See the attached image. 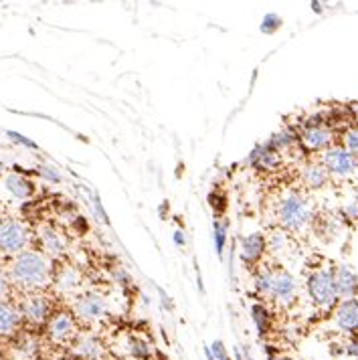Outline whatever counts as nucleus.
Here are the masks:
<instances>
[{
    "label": "nucleus",
    "mask_w": 358,
    "mask_h": 360,
    "mask_svg": "<svg viewBox=\"0 0 358 360\" xmlns=\"http://www.w3.org/2000/svg\"><path fill=\"white\" fill-rule=\"evenodd\" d=\"M276 217L279 229L288 233H302L314 221V209L304 195L290 193L277 202Z\"/></svg>",
    "instance_id": "3"
},
{
    "label": "nucleus",
    "mask_w": 358,
    "mask_h": 360,
    "mask_svg": "<svg viewBox=\"0 0 358 360\" xmlns=\"http://www.w3.org/2000/svg\"><path fill=\"white\" fill-rule=\"evenodd\" d=\"M267 247L271 253L281 255V253H288V247H290V233L283 229H276L269 233L267 237Z\"/></svg>",
    "instance_id": "21"
},
{
    "label": "nucleus",
    "mask_w": 358,
    "mask_h": 360,
    "mask_svg": "<svg viewBox=\"0 0 358 360\" xmlns=\"http://www.w3.org/2000/svg\"><path fill=\"white\" fill-rule=\"evenodd\" d=\"M73 354L82 360H99L103 356V346L96 336L91 334H82L73 342Z\"/></svg>",
    "instance_id": "15"
},
{
    "label": "nucleus",
    "mask_w": 358,
    "mask_h": 360,
    "mask_svg": "<svg viewBox=\"0 0 358 360\" xmlns=\"http://www.w3.org/2000/svg\"><path fill=\"white\" fill-rule=\"evenodd\" d=\"M334 322L342 332L357 334L358 332V300H340L334 310Z\"/></svg>",
    "instance_id": "11"
},
{
    "label": "nucleus",
    "mask_w": 358,
    "mask_h": 360,
    "mask_svg": "<svg viewBox=\"0 0 358 360\" xmlns=\"http://www.w3.org/2000/svg\"><path fill=\"white\" fill-rule=\"evenodd\" d=\"M309 300L314 302V306H318L320 310H332L338 306L340 297L336 292V283H334V271L318 267L308 276L306 281Z\"/></svg>",
    "instance_id": "4"
},
{
    "label": "nucleus",
    "mask_w": 358,
    "mask_h": 360,
    "mask_svg": "<svg viewBox=\"0 0 358 360\" xmlns=\"http://www.w3.org/2000/svg\"><path fill=\"white\" fill-rule=\"evenodd\" d=\"M235 360H247L243 356V352H241V350H239V348H235Z\"/></svg>",
    "instance_id": "32"
},
{
    "label": "nucleus",
    "mask_w": 358,
    "mask_h": 360,
    "mask_svg": "<svg viewBox=\"0 0 358 360\" xmlns=\"http://www.w3.org/2000/svg\"><path fill=\"white\" fill-rule=\"evenodd\" d=\"M267 249V239L261 233H251L241 239V259L247 265H255Z\"/></svg>",
    "instance_id": "13"
},
{
    "label": "nucleus",
    "mask_w": 358,
    "mask_h": 360,
    "mask_svg": "<svg viewBox=\"0 0 358 360\" xmlns=\"http://www.w3.org/2000/svg\"><path fill=\"white\" fill-rule=\"evenodd\" d=\"M73 314L79 320L96 322V320H101L108 314V302H106L103 295L99 294H83L75 300Z\"/></svg>",
    "instance_id": "8"
},
{
    "label": "nucleus",
    "mask_w": 358,
    "mask_h": 360,
    "mask_svg": "<svg viewBox=\"0 0 358 360\" xmlns=\"http://www.w3.org/2000/svg\"><path fill=\"white\" fill-rule=\"evenodd\" d=\"M8 288H11V278L0 269V300H4L8 294Z\"/></svg>",
    "instance_id": "29"
},
{
    "label": "nucleus",
    "mask_w": 358,
    "mask_h": 360,
    "mask_svg": "<svg viewBox=\"0 0 358 360\" xmlns=\"http://www.w3.org/2000/svg\"><path fill=\"white\" fill-rule=\"evenodd\" d=\"M212 354H215V359L217 360H227V350H225V346L221 340H217V342H212L211 346Z\"/></svg>",
    "instance_id": "28"
},
{
    "label": "nucleus",
    "mask_w": 358,
    "mask_h": 360,
    "mask_svg": "<svg viewBox=\"0 0 358 360\" xmlns=\"http://www.w3.org/2000/svg\"><path fill=\"white\" fill-rule=\"evenodd\" d=\"M346 352L350 354V356H358V340H352V342L346 346Z\"/></svg>",
    "instance_id": "30"
},
{
    "label": "nucleus",
    "mask_w": 358,
    "mask_h": 360,
    "mask_svg": "<svg viewBox=\"0 0 358 360\" xmlns=\"http://www.w3.org/2000/svg\"><path fill=\"white\" fill-rule=\"evenodd\" d=\"M279 162V152L274 150L269 144L257 146L251 152V164L260 170H274Z\"/></svg>",
    "instance_id": "17"
},
{
    "label": "nucleus",
    "mask_w": 358,
    "mask_h": 360,
    "mask_svg": "<svg viewBox=\"0 0 358 360\" xmlns=\"http://www.w3.org/2000/svg\"><path fill=\"white\" fill-rule=\"evenodd\" d=\"M344 148L358 158V126L357 128H350V130L344 134Z\"/></svg>",
    "instance_id": "24"
},
{
    "label": "nucleus",
    "mask_w": 358,
    "mask_h": 360,
    "mask_svg": "<svg viewBox=\"0 0 358 360\" xmlns=\"http://www.w3.org/2000/svg\"><path fill=\"white\" fill-rule=\"evenodd\" d=\"M29 241H31V235L23 221L13 219V217L0 219V253L18 255L23 251H27Z\"/></svg>",
    "instance_id": "5"
},
{
    "label": "nucleus",
    "mask_w": 358,
    "mask_h": 360,
    "mask_svg": "<svg viewBox=\"0 0 358 360\" xmlns=\"http://www.w3.org/2000/svg\"><path fill=\"white\" fill-rule=\"evenodd\" d=\"M334 271V283L340 300H357L358 297V276L348 265H338Z\"/></svg>",
    "instance_id": "12"
},
{
    "label": "nucleus",
    "mask_w": 358,
    "mask_h": 360,
    "mask_svg": "<svg viewBox=\"0 0 358 360\" xmlns=\"http://www.w3.org/2000/svg\"><path fill=\"white\" fill-rule=\"evenodd\" d=\"M357 202H358V188H357Z\"/></svg>",
    "instance_id": "36"
},
{
    "label": "nucleus",
    "mask_w": 358,
    "mask_h": 360,
    "mask_svg": "<svg viewBox=\"0 0 358 360\" xmlns=\"http://www.w3.org/2000/svg\"><path fill=\"white\" fill-rule=\"evenodd\" d=\"M23 322V316L18 306L6 302V300H0V336H11L15 334Z\"/></svg>",
    "instance_id": "14"
},
{
    "label": "nucleus",
    "mask_w": 358,
    "mask_h": 360,
    "mask_svg": "<svg viewBox=\"0 0 358 360\" xmlns=\"http://www.w3.org/2000/svg\"><path fill=\"white\" fill-rule=\"evenodd\" d=\"M300 142L302 146L309 150V152H326L328 148H332V142H334V134L330 128H326L322 124H312V126H306L302 134H300Z\"/></svg>",
    "instance_id": "10"
},
{
    "label": "nucleus",
    "mask_w": 358,
    "mask_h": 360,
    "mask_svg": "<svg viewBox=\"0 0 358 360\" xmlns=\"http://www.w3.org/2000/svg\"><path fill=\"white\" fill-rule=\"evenodd\" d=\"M18 310H20L23 320H27L33 326H41V324H45V322L51 320L49 300L41 294L25 295L20 306H18Z\"/></svg>",
    "instance_id": "7"
},
{
    "label": "nucleus",
    "mask_w": 358,
    "mask_h": 360,
    "mask_svg": "<svg viewBox=\"0 0 358 360\" xmlns=\"http://www.w3.org/2000/svg\"><path fill=\"white\" fill-rule=\"evenodd\" d=\"M4 186L17 198L31 197V193H33V184L20 174H8L6 180H4Z\"/></svg>",
    "instance_id": "20"
},
{
    "label": "nucleus",
    "mask_w": 358,
    "mask_h": 360,
    "mask_svg": "<svg viewBox=\"0 0 358 360\" xmlns=\"http://www.w3.org/2000/svg\"><path fill=\"white\" fill-rule=\"evenodd\" d=\"M79 283H82V274L73 265H63L55 276V285L59 292H73L79 288Z\"/></svg>",
    "instance_id": "18"
},
{
    "label": "nucleus",
    "mask_w": 358,
    "mask_h": 360,
    "mask_svg": "<svg viewBox=\"0 0 358 360\" xmlns=\"http://www.w3.org/2000/svg\"><path fill=\"white\" fill-rule=\"evenodd\" d=\"M328 180H330V174H328V170L322 162H309L302 168V182L308 188H314V191L322 188L328 184Z\"/></svg>",
    "instance_id": "16"
},
{
    "label": "nucleus",
    "mask_w": 358,
    "mask_h": 360,
    "mask_svg": "<svg viewBox=\"0 0 358 360\" xmlns=\"http://www.w3.org/2000/svg\"><path fill=\"white\" fill-rule=\"evenodd\" d=\"M174 241H177L179 245H184V237H182V233H180V231L174 233Z\"/></svg>",
    "instance_id": "31"
},
{
    "label": "nucleus",
    "mask_w": 358,
    "mask_h": 360,
    "mask_svg": "<svg viewBox=\"0 0 358 360\" xmlns=\"http://www.w3.org/2000/svg\"><path fill=\"white\" fill-rule=\"evenodd\" d=\"M128 354L136 360H146L150 359V354H152V348H150V344H148L146 340H142V338H130V340H128Z\"/></svg>",
    "instance_id": "23"
},
{
    "label": "nucleus",
    "mask_w": 358,
    "mask_h": 360,
    "mask_svg": "<svg viewBox=\"0 0 358 360\" xmlns=\"http://www.w3.org/2000/svg\"><path fill=\"white\" fill-rule=\"evenodd\" d=\"M39 239H41L43 251L49 253V255H61V253L65 251V241H63V237H61L55 229H51V227H45V229L41 231Z\"/></svg>",
    "instance_id": "19"
},
{
    "label": "nucleus",
    "mask_w": 358,
    "mask_h": 360,
    "mask_svg": "<svg viewBox=\"0 0 358 360\" xmlns=\"http://www.w3.org/2000/svg\"><path fill=\"white\" fill-rule=\"evenodd\" d=\"M342 217L344 219H348V221H358V202H350V205H346L344 209H342Z\"/></svg>",
    "instance_id": "27"
},
{
    "label": "nucleus",
    "mask_w": 358,
    "mask_h": 360,
    "mask_svg": "<svg viewBox=\"0 0 358 360\" xmlns=\"http://www.w3.org/2000/svg\"><path fill=\"white\" fill-rule=\"evenodd\" d=\"M51 276L53 271H51V262L47 259V255L34 249H27L15 255L8 269L11 283H15L17 288L27 290V292L45 288L51 281Z\"/></svg>",
    "instance_id": "1"
},
{
    "label": "nucleus",
    "mask_w": 358,
    "mask_h": 360,
    "mask_svg": "<svg viewBox=\"0 0 358 360\" xmlns=\"http://www.w3.org/2000/svg\"><path fill=\"white\" fill-rule=\"evenodd\" d=\"M255 288L261 295L269 297L279 306H292L298 297V281L281 267L260 271L255 278Z\"/></svg>",
    "instance_id": "2"
},
{
    "label": "nucleus",
    "mask_w": 358,
    "mask_h": 360,
    "mask_svg": "<svg viewBox=\"0 0 358 360\" xmlns=\"http://www.w3.org/2000/svg\"><path fill=\"white\" fill-rule=\"evenodd\" d=\"M279 25H281L279 17H276V15H267V17L263 18V27H261V31L267 34L276 33L277 29H279Z\"/></svg>",
    "instance_id": "26"
},
{
    "label": "nucleus",
    "mask_w": 358,
    "mask_h": 360,
    "mask_svg": "<svg viewBox=\"0 0 358 360\" xmlns=\"http://www.w3.org/2000/svg\"><path fill=\"white\" fill-rule=\"evenodd\" d=\"M0 174H2V164H0Z\"/></svg>",
    "instance_id": "35"
},
{
    "label": "nucleus",
    "mask_w": 358,
    "mask_h": 360,
    "mask_svg": "<svg viewBox=\"0 0 358 360\" xmlns=\"http://www.w3.org/2000/svg\"><path fill=\"white\" fill-rule=\"evenodd\" d=\"M225 239H227V229L221 223H215V245L219 257H223V249H225Z\"/></svg>",
    "instance_id": "25"
},
{
    "label": "nucleus",
    "mask_w": 358,
    "mask_h": 360,
    "mask_svg": "<svg viewBox=\"0 0 358 360\" xmlns=\"http://www.w3.org/2000/svg\"><path fill=\"white\" fill-rule=\"evenodd\" d=\"M99 360H115V359H112V356H101Z\"/></svg>",
    "instance_id": "34"
},
{
    "label": "nucleus",
    "mask_w": 358,
    "mask_h": 360,
    "mask_svg": "<svg viewBox=\"0 0 358 360\" xmlns=\"http://www.w3.org/2000/svg\"><path fill=\"white\" fill-rule=\"evenodd\" d=\"M267 359L269 360H288V359H279V356H274V354H269V352H267Z\"/></svg>",
    "instance_id": "33"
},
{
    "label": "nucleus",
    "mask_w": 358,
    "mask_h": 360,
    "mask_svg": "<svg viewBox=\"0 0 358 360\" xmlns=\"http://www.w3.org/2000/svg\"><path fill=\"white\" fill-rule=\"evenodd\" d=\"M251 316H253V322H255V326L260 330L261 336H265L269 332V328H271V316H269V311L265 310L261 304H255L251 308Z\"/></svg>",
    "instance_id": "22"
},
{
    "label": "nucleus",
    "mask_w": 358,
    "mask_h": 360,
    "mask_svg": "<svg viewBox=\"0 0 358 360\" xmlns=\"http://www.w3.org/2000/svg\"><path fill=\"white\" fill-rule=\"evenodd\" d=\"M47 334L53 342L63 344L77 338V324L75 318L67 311H57L51 316V320L47 322Z\"/></svg>",
    "instance_id": "9"
},
{
    "label": "nucleus",
    "mask_w": 358,
    "mask_h": 360,
    "mask_svg": "<svg viewBox=\"0 0 358 360\" xmlns=\"http://www.w3.org/2000/svg\"><path fill=\"white\" fill-rule=\"evenodd\" d=\"M322 164L330 176L350 179L358 172V158H354L344 146H332L322 154Z\"/></svg>",
    "instance_id": "6"
}]
</instances>
